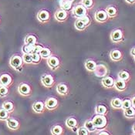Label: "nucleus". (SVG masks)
Here are the masks:
<instances>
[{"label":"nucleus","mask_w":135,"mask_h":135,"mask_svg":"<svg viewBox=\"0 0 135 135\" xmlns=\"http://www.w3.org/2000/svg\"><path fill=\"white\" fill-rule=\"evenodd\" d=\"M108 15L105 10H99L95 13V19L96 20L100 22H104L107 20Z\"/></svg>","instance_id":"9"},{"label":"nucleus","mask_w":135,"mask_h":135,"mask_svg":"<svg viewBox=\"0 0 135 135\" xmlns=\"http://www.w3.org/2000/svg\"><path fill=\"white\" fill-rule=\"evenodd\" d=\"M85 66H86L87 70H89V71H94L96 67H97V63L94 62V60H89L85 63Z\"/></svg>","instance_id":"23"},{"label":"nucleus","mask_w":135,"mask_h":135,"mask_svg":"<svg viewBox=\"0 0 135 135\" xmlns=\"http://www.w3.org/2000/svg\"><path fill=\"white\" fill-rule=\"evenodd\" d=\"M84 127L88 130L89 132H94V131H96V127L92 120H86Z\"/></svg>","instance_id":"31"},{"label":"nucleus","mask_w":135,"mask_h":135,"mask_svg":"<svg viewBox=\"0 0 135 135\" xmlns=\"http://www.w3.org/2000/svg\"><path fill=\"white\" fill-rule=\"evenodd\" d=\"M52 134L54 135H60L62 133V127L60 125H54L51 129Z\"/></svg>","instance_id":"29"},{"label":"nucleus","mask_w":135,"mask_h":135,"mask_svg":"<svg viewBox=\"0 0 135 135\" xmlns=\"http://www.w3.org/2000/svg\"><path fill=\"white\" fill-rule=\"evenodd\" d=\"M57 104H58V101H57V100L56 98L50 97L46 100L45 107L49 110H52V109H55L57 107Z\"/></svg>","instance_id":"11"},{"label":"nucleus","mask_w":135,"mask_h":135,"mask_svg":"<svg viewBox=\"0 0 135 135\" xmlns=\"http://www.w3.org/2000/svg\"><path fill=\"white\" fill-rule=\"evenodd\" d=\"M111 40L114 42L121 41L123 39V32L120 30H115L111 33Z\"/></svg>","instance_id":"10"},{"label":"nucleus","mask_w":135,"mask_h":135,"mask_svg":"<svg viewBox=\"0 0 135 135\" xmlns=\"http://www.w3.org/2000/svg\"><path fill=\"white\" fill-rule=\"evenodd\" d=\"M96 113L97 114L104 115L107 113V107L104 105H98L96 107Z\"/></svg>","instance_id":"34"},{"label":"nucleus","mask_w":135,"mask_h":135,"mask_svg":"<svg viewBox=\"0 0 135 135\" xmlns=\"http://www.w3.org/2000/svg\"><path fill=\"white\" fill-rule=\"evenodd\" d=\"M89 133L90 132L88 131V130L85 127H82L79 128L77 131V134L79 135H88Z\"/></svg>","instance_id":"41"},{"label":"nucleus","mask_w":135,"mask_h":135,"mask_svg":"<svg viewBox=\"0 0 135 135\" xmlns=\"http://www.w3.org/2000/svg\"><path fill=\"white\" fill-rule=\"evenodd\" d=\"M131 54L133 56H135V47L131 50Z\"/></svg>","instance_id":"45"},{"label":"nucleus","mask_w":135,"mask_h":135,"mask_svg":"<svg viewBox=\"0 0 135 135\" xmlns=\"http://www.w3.org/2000/svg\"><path fill=\"white\" fill-rule=\"evenodd\" d=\"M75 27H76V30L82 31V30H84L86 29V26L80 19H78L75 22Z\"/></svg>","instance_id":"32"},{"label":"nucleus","mask_w":135,"mask_h":135,"mask_svg":"<svg viewBox=\"0 0 135 135\" xmlns=\"http://www.w3.org/2000/svg\"><path fill=\"white\" fill-rule=\"evenodd\" d=\"M9 94L8 86L0 85V97H5Z\"/></svg>","instance_id":"36"},{"label":"nucleus","mask_w":135,"mask_h":135,"mask_svg":"<svg viewBox=\"0 0 135 135\" xmlns=\"http://www.w3.org/2000/svg\"><path fill=\"white\" fill-rule=\"evenodd\" d=\"M37 19L39 20L42 22H47L50 19V13L49 12L45 9L43 10L40 11L37 14Z\"/></svg>","instance_id":"14"},{"label":"nucleus","mask_w":135,"mask_h":135,"mask_svg":"<svg viewBox=\"0 0 135 135\" xmlns=\"http://www.w3.org/2000/svg\"><path fill=\"white\" fill-rule=\"evenodd\" d=\"M24 44H30V45H35L36 44V38L33 35H29L25 38Z\"/></svg>","instance_id":"25"},{"label":"nucleus","mask_w":135,"mask_h":135,"mask_svg":"<svg viewBox=\"0 0 135 135\" xmlns=\"http://www.w3.org/2000/svg\"><path fill=\"white\" fill-rule=\"evenodd\" d=\"M95 74L96 76H99V77H101V76H104L106 74H107V67L104 66V65H99V66H97L95 70Z\"/></svg>","instance_id":"15"},{"label":"nucleus","mask_w":135,"mask_h":135,"mask_svg":"<svg viewBox=\"0 0 135 135\" xmlns=\"http://www.w3.org/2000/svg\"><path fill=\"white\" fill-rule=\"evenodd\" d=\"M9 118V112L5 110L3 107L0 108V120H6Z\"/></svg>","instance_id":"24"},{"label":"nucleus","mask_w":135,"mask_h":135,"mask_svg":"<svg viewBox=\"0 0 135 135\" xmlns=\"http://www.w3.org/2000/svg\"><path fill=\"white\" fill-rule=\"evenodd\" d=\"M118 78L126 81V80H127L130 78V74L127 71L122 70V71H120V73H118Z\"/></svg>","instance_id":"35"},{"label":"nucleus","mask_w":135,"mask_h":135,"mask_svg":"<svg viewBox=\"0 0 135 135\" xmlns=\"http://www.w3.org/2000/svg\"><path fill=\"white\" fill-rule=\"evenodd\" d=\"M44 107H45V104L42 102L37 101V102H35L32 105V110L36 113H41L44 110Z\"/></svg>","instance_id":"18"},{"label":"nucleus","mask_w":135,"mask_h":135,"mask_svg":"<svg viewBox=\"0 0 135 135\" xmlns=\"http://www.w3.org/2000/svg\"><path fill=\"white\" fill-rule=\"evenodd\" d=\"M32 62L38 63L41 60V56L40 55V53H32Z\"/></svg>","instance_id":"39"},{"label":"nucleus","mask_w":135,"mask_h":135,"mask_svg":"<svg viewBox=\"0 0 135 135\" xmlns=\"http://www.w3.org/2000/svg\"><path fill=\"white\" fill-rule=\"evenodd\" d=\"M96 129H104L107 125V118L104 115H96L92 120Z\"/></svg>","instance_id":"2"},{"label":"nucleus","mask_w":135,"mask_h":135,"mask_svg":"<svg viewBox=\"0 0 135 135\" xmlns=\"http://www.w3.org/2000/svg\"><path fill=\"white\" fill-rule=\"evenodd\" d=\"M60 6L63 10L69 11L72 9L73 0H60Z\"/></svg>","instance_id":"13"},{"label":"nucleus","mask_w":135,"mask_h":135,"mask_svg":"<svg viewBox=\"0 0 135 135\" xmlns=\"http://www.w3.org/2000/svg\"><path fill=\"white\" fill-rule=\"evenodd\" d=\"M22 60L25 63H32V53H23L22 55Z\"/></svg>","instance_id":"37"},{"label":"nucleus","mask_w":135,"mask_h":135,"mask_svg":"<svg viewBox=\"0 0 135 135\" xmlns=\"http://www.w3.org/2000/svg\"><path fill=\"white\" fill-rule=\"evenodd\" d=\"M56 90H57V92L60 94L65 95V94H67V92H68V87H67V86L66 84L60 83V84L57 85Z\"/></svg>","instance_id":"21"},{"label":"nucleus","mask_w":135,"mask_h":135,"mask_svg":"<svg viewBox=\"0 0 135 135\" xmlns=\"http://www.w3.org/2000/svg\"><path fill=\"white\" fill-rule=\"evenodd\" d=\"M47 63H48V66L51 69L55 70L60 66V60L56 56H50L47 58Z\"/></svg>","instance_id":"7"},{"label":"nucleus","mask_w":135,"mask_h":135,"mask_svg":"<svg viewBox=\"0 0 135 135\" xmlns=\"http://www.w3.org/2000/svg\"><path fill=\"white\" fill-rule=\"evenodd\" d=\"M131 107H132V104H131V100L127 99V100H124L122 101V107L121 108H123L124 110L127 109V108H129Z\"/></svg>","instance_id":"40"},{"label":"nucleus","mask_w":135,"mask_h":135,"mask_svg":"<svg viewBox=\"0 0 135 135\" xmlns=\"http://www.w3.org/2000/svg\"><path fill=\"white\" fill-rule=\"evenodd\" d=\"M6 124L7 127L12 131H16L20 127V122L14 118H9L6 120Z\"/></svg>","instance_id":"8"},{"label":"nucleus","mask_w":135,"mask_h":135,"mask_svg":"<svg viewBox=\"0 0 135 135\" xmlns=\"http://www.w3.org/2000/svg\"><path fill=\"white\" fill-rule=\"evenodd\" d=\"M81 4L86 9H90V8H92V6L94 5V1L93 0H82Z\"/></svg>","instance_id":"38"},{"label":"nucleus","mask_w":135,"mask_h":135,"mask_svg":"<svg viewBox=\"0 0 135 135\" xmlns=\"http://www.w3.org/2000/svg\"><path fill=\"white\" fill-rule=\"evenodd\" d=\"M18 92L22 96L30 95V92H31L30 86L26 83H21L18 86Z\"/></svg>","instance_id":"4"},{"label":"nucleus","mask_w":135,"mask_h":135,"mask_svg":"<svg viewBox=\"0 0 135 135\" xmlns=\"http://www.w3.org/2000/svg\"><path fill=\"white\" fill-rule=\"evenodd\" d=\"M42 83L43 86L46 87H51L53 83H54V80L51 75L50 74H45L42 76L41 78Z\"/></svg>","instance_id":"6"},{"label":"nucleus","mask_w":135,"mask_h":135,"mask_svg":"<svg viewBox=\"0 0 135 135\" xmlns=\"http://www.w3.org/2000/svg\"><path fill=\"white\" fill-rule=\"evenodd\" d=\"M99 134L100 135H103V134H106V135H108L110 134L108 132H106V131H101V132H100L99 133Z\"/></svg>","instance_id":"46"},{"label":"nucleus","mask_w":135,"mask_h":135,"mask_svg":"<svg viewBox=\"0 0 135 135\" xmlns=\"http://www.w3.org/2000/svg\"><path fill=\"white\" fill-rule=\"evenodd\" d=\"M78 19H80V20L83 22V23L87 26L89 24H90V18L86 15V16H84L83 17H80V18H78Z\"/></svg>","instance_id":"42"},{"label":"nucleus","mask_w":135,"mask_h":135,"mask_svg":"<svg viewBox=\"0 0 135 135\" xmlns=\"http://www.w3.org/2000/svg\"><path fill=\"white\" fill-rule=\"evenodd\" d=\"M2 107H3L5 110L9 111V113H12L14 110V104L11 101H5L2 105Z\"/></svg>","instance_id":"22"},{"label":"nucleus","mask_w":135,"mask_h":135,"mask_svg":"<svg viewBox=\"0 0 135 135\" xmlns=\"http://www.w3.org/2000/svg\"><path fill=\"white\" fill-rule=\"evenodd\" d=\"M23 60L22 57L19 56V55H14L10 58L9 60V65L12 68H13L16 70H19L20 71L22 69V66L23 63Z\"/></svg>","instance_id":"1"},{"label":"nucleus","mask_w":135,"mask_h":135,"mask_svg":"<svg viewBox=\"0 0 135 135\" xmlns=\"http://www.w3.org/2000/svg\"><path fill=\"white\" fill-rule=\"evenodd\" d=\"M134 60H135V56H134Z\"/></svg>","instance_id":"49"},{"label":"nucleus","mask_w":135,"mask_h":135,"mask_svg":"<svg viewBox=\"0 0 135 135\" xmlns=\"http://www.w3.org/2000/svg\"><path fill=\"white\" fill-rule=\"evenodd\" d=\"M12 83V78L8 73H2L0 75V85L9 86Z\"/></svg>","instance_id":"5"},{"label":"nucleus","mask_w":135,"mask_h":135,"mask_svg":"<svg viewBox=\"0 0 135 135\" xmlns=\"http://www.w3.org/2000/svg\"><path fill=\"white\" fill-rule=\"evenodd\" d=\"M126 2L130 3V4H133L135 2V0H126Z\"/></svg>","instance_id":"47"},{"label":"nucleus","mask_w":135,"mask_h":135,"mask_svg":"<svg viewBox=\"0 0 135 135\" xmlns=\"http://www.w3.org/2000/svg\"><path fill=\"white\" fill-rule=\"evenodd\" d=\"M66 126L69 128L71 129V128H73L74 127H76V125H77V120L75 118H73V117H69L66 120Z\"/></svg>","instance_id":"28"},{"label":"nucleus","mask_w":135,"mask_h":135,"mask_svg":"<svg viewBox=\"0 0 135 135\" xmlns=\"http://www.w3.org/2000/svg\"><path fill=\"white\" fill-rule=\"evenodd\" d=\"M133 131H134V134H135V124L134 125V127H133Z\"/></svg>","instance_id":"48"},{"label":"nucleus","mask_w":135,"mask_h":135,"mask_svg":"<svg viewBox=\"0 0 135 135\" xmlns=\"http://www.w3.org/2000/svg\"><path fill=\"white\" fill-rule=\"evenodd\" d=\"M122 100H120V98H114L111 100V106L114 107V108H117V109H119V108H121L122 107Z\"/></svg>","instance_id":"27"},{"label":"nucleus","mask_w":135,"mask_h":135,"mask_svg":"<svg viewBox=\"0 0 135 135\" xmlns=\"http://www.w3.org/2000/svg\"><path fill=\"white\" fill-rule=\"evenodd\" d=\"M131 100V104H132V107L135 108V96L134 97H132V99Z\"/></svg>","instance_id":"44"},{"label":"nucleus","mask_w":135,"mask_h":135,"mask_svg":"<svg viewBox=\"0 0 135 135\" xmlns=\"http://www.w3.org/2000/svg\"><path fill=\"white\" fill-rule=\"evenodd\" d=\"M106 12L107 13V15H108V16L109 17H114L117 16V9L115 8L114 6H107V8H106Z\"/></svg>","instance_id":"20"},{"label":"nucleus","mask_w":135,"mask_h":135,"mask_svg":"<svg viewBox=\"0 0 135 135\" xmlns=\"http://www.w3.org/2000/svg\"><path fill=\"white\" fill-rule=\"evenodd\" d=\"M110 56L111 60L114 61H118L122 58V53L120 50H112L110 53Z\"/></svg>","instance_id":"17"},{"label":"nucleus","mask_w":135,"mask_h":135,"mask_svg":"<svg viewBox=\"0 0 135 135\" xmlns=\"http://www.w3.org/2000/svg\"><path fill=\"white\" fill-rule=\"evenodd\" d=\"M124 116L127 117H134L135 116V108L133 107H131L129 108H127L124 110Z\"/></svg>","instance_id":"26"},{"label":"nucleus","mask_w":135,"mask_h":135,"mask_svg":"<svg viewBox=\"0 0 135 135\" xmlns=\"http://www.w3.org/2000/svg\"><path fill=\"white\" fill-rule=\"evenodd\" d=\"M34 45H30V44H24L22 46V52L23 53H32L33 50Z\"/></svg>","instance_id":"33"},{"label":"nucleus","mask_w":135,"mask_h":135,"mask_svg":"<svg viewBox=\"0 0 135 135\" xmlns=\"http://www.w3.org/2000/svg\"><path fill=\"white\" fill-rule=\"evenodd\" d=\"M42 46L40 45H36L35 44L34 46H33V50H32V53H40V50H42Z\"/></svg>","instance_id":"43"},{"label":"nucleus","mask_w":135,"mask_h":135,"mask_svg":"<svg viewBox=\"0 0 135 135\" xmlns=\"http://www.w3.org/2000/svg\"><path fill=\"white\" fill-rule=\"evenodd\" d=\"M66 18H67V11L63 10L61 9L56 11L55 13V19L57 21L62 22V21L66 20Z\"/></svg>","instance_id":"12"},{"label":"nucleus","mask_w":135,"mask_h":135,"mask_svg":"<svg viewBox=\"0 0 135 135\" xmlns=\"http://www.w3.org/2000/svg\"><path fill=\"white\" fill-rule=\"evenodd\" d=\"M114 80L110 77V76H106L105 78L103 79L102 80V84L103 86L107 87V88H110L114 86Z\"/></svg>","instance_id":"16"},{"label":"nucleus","mask_w":135,"mask_h":135,"mask_svg":"<svg viewBox=\"0 0 135 135\" xmlns=\"http://www.w3.org/2000/svg\"><path fill=\"white\" fill-rule=\"evenodd\" d=\"M50 54H51L50 50L49 48H46V47H42L40 52V55L42 58H48L50 56Z\"/></svg>","instance_id":"30"},{"label":"nucleus","mask_w":135,"mask_h":135,"mask_svg":"<svg viewBox=\"0 0 135 135\" xmlns=\"http://www.w3.org/2000/svg\"><path fill=\"white\" fill-rule=\"evenodd\" d=\"M114 86L117 90L122 91V90H125V88H126V82L123 80L118 79L114 82Z\"/></svg>","instance_id":"19"},{"label":"nucleus","mask_w":135,"mask_h":135,"mask_svg":"<svg viewBox=\"0 0 135 135\" xmlns=\"http://www.w3.org/2000/svg\"><path fill=\"white\" fill-rule=\"evenodd\" d=\"M86 12H87L86 8L84 7L82 4L76 6L73 10V15L77 18H80V17H83L84 16H86Z\"/></svg>","instance_id":"3"}]
</instances>
